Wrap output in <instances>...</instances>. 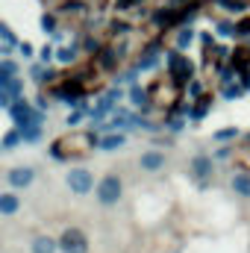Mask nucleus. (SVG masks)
I'll return each mask as SVG.
<instances>
[{"label": "nucleus", "instance_id": "nucleus-29", "mask_svg": "<svg viewBox=\"0 0 250 253\" xmlns=\"http://www.w3.org/2000/svg\"><path fill=\"white\" fill-rule=\"evenodd\" d=\"M150 65H156V53H147V59H141L138 68H150Z\"/></svg>", "mask_w": 250, "mask_h": 253}, {"label": "nucleus", "instance_id": "nucleus-12", "mask_svg": "<svg viewBox=\"0 0 250 253\" xmlns=\"http://www.w3.org/2000/svg\"><path fill=\"white\" fill-rule=\"evenodd\" d=\"M233 189L242 197H250V174H236L233 177Z\"/></svg>", "mask_w": 250, "mask_h": 253}, {"label": "nucleus", "instance_id": "nucleus-22", "mask_svg": "<svg viewBox=\"0 0 250 253\" xmlns=\"http://www.w3.org/2000/svg\"><path fill=\"white\" fill-rule=\"evenodd\" d=\"M42 27L53 36V33H56V18H53V15H44V18H42Z\"/></svg>", "mask_w": 250, "mask_h": 253}, {"label": "nucleus", "instance_id": "nucleus-23", "mask_svg": "<svg viewBox=\"0 0 250 253\" xmlns=\"http://www.w3.org/2000/svg\"><path fill=\"white\" fill-rule=\"evenodd\" d=\"M0 39H3V42H9V44H15V33H12L3 21H0Z\"/></svg>", "mask_w": 250, "mask_h": 253}, {"label": "nucleus", "instance_id": "nucleus-15", "mask_svg": "<svg viewBox=\"0 0 250 253\" xmlns=\"http://www.w3.org/2000/svg\"><path fill=\"white\" fill-rule=\"evenodd\" d=\"M206 112H209V100L203 97V100H200V103L191 109V118H194V121H200V118H206Z\"/></svg>", "mask_w": 250, "mask_h": 253}, {"label": "nucleus", "instance_id": "nucleus-26", "mask_svg": "<svg viewBox=\"0 0 250 253\" xmlns=\"http://www.w3.org/2000/svg\"><path fill=\"white\" fill-rule=\"evenodd\" d=\"M177 44H180V47H188V44H191V30H183V33H180V42H177Z\"/></svg>", "mask_w": 250, "mask_h": 253}, {"label": "nucleus", "instance_id": "nucleus-19", "mask_svg": "<svg viewBox=\"0 0 250 253\" xmlns=\"http://www.w3.org/2000/svg\"><path fill=\"white\" fill-rule=\"evenodd\" d=\"M97 62L103 65V68H112V65H115V53H112V50H100V59H97Z\"/></svg>", "mask_w": 250, "mask_h": 253}, {"label": "nucleus", "instance_id": "nucleus-6", "mask_svg": "<svg viewBox=\"0 0 250 253\" xmlns=\"http://www.w3.org/2000/svg\"><path fill=\"white\" fill-rule=\"evenodd\" d=\"M168 65H171V74H174V83L177 85H183L186 80H191V62H188L186 56H180V53H171L168 56Z\"/></svg>", "mask_w": 250, "mask_h": 253}, {"label": "nucleus", "instance_id": "nucleus-13", "mask_svg": "<svg viewBox=\"0 0 250 253\" xmlns=\"http://www.w3.org/2000/svg\"><path fill=\"white\" fill-rule=\"evenodd\" d=\"M124 144V135H115V132H106L100 138V150H118Z\"/></svg>", "mask_w": 250, "mask_h": 253}, {"label": "nucleus", "instance_id": "nucleus-14", "mask_svg": "<svg viewBox=\"0 0 250 253\" xmlns=\"http://www.w3.org/2000/svg\"><path fill=\"white\" fill-rule=\"evenodd\" d=\"M53 251H56V242L47 239V236H39V239L33 242V253H53Z\"/></svg>", "mask_w": 250, "mask_h": 253}, {"label": "nucleus", "instance_id": "nucleus-21", "mask_svg": "<svg viewBox=\"0 0 250 253\" xmlns=\"http://www.w3.org/2000/svg\"><path fill=\"white\" fill-rule=\"evenodd\" d=\"M21 141V129H15V132H6V138H3V147H15Z\"/></svg>", "mask_w": 250, "mask_h": 253}, {"label": "nucleus", "instance_id": "nucleus-32", "mask_svg": "<svg viewBox=\"0 0 250 253\" xmlns=\"http://www.w3.org/2000/svg\"><path fill=\"white\" fill-rule=\"evenodd\" d=\"M42 59H44V62H50V59H53V50H50V47H44V50H42Z\"/></svg>", "mask_w": 250, "mask_h": 253}, {"label": "nucleus", "instance_id": "nucleus-24", "mask_svg": "<svg viewBox=\"0 0 250 253\" xmlns=\"http://www.w3.org/2000/svg\"><path fill=\"white\" fill-rule=\"evenodd\" d=\"M56 56H59V62H74V56H77V53H74L71 47H65V50H59Z\"/></svg>", "mask_w": 250, "mask_h": 253}, {"label": "nucleus", "instance_id": "nucleus-3", "mask_svg": "<svg viewBox=\"0 0 250 253\" xmlns=\"http://www.w3.org/2000/svg\"><path fill=\"white\" fill-rule=\"evenodd\" d=\"M97 200H100L103 206H112V203L121 200V180H118L115 174H106V177L100 180V186H97Z\"/></svg>", "mask_w": 250, "mask_h": 253}, {"label": "nucleus", "instance_id": "nucleus-28", "mask_svg": "<svg viewBox=\"0 0 250 253\" xmlns=\"http://www.w3.org/2000/svg\"><path fill=\"white\" fill-rule=\"evenodd\" d=\"M239 94H242V88H233V85H227V88H224V97H230V100H233V97H239Z\"/></svg>", "mask_w": 250, "mask_h": 253}, {"label": "nucleus", "instance_id": "nucleus-5", "mask_svg": "<svg viewBox=\"0 0 250 253\" xmlns=\"http://www.w3.org/2000/svg\"><path fill=\"white\" fill-rule=\"evenodd\" d=\"M68 186L74 194H85V191L94 189V177L85 171V168H74L71 174H68Z\"/></svg>", "mask_w": 250, "mask_h": 253}, {"label": "nucleus", "instance_id": "nucleus-1", "mask_svg": "<svg viewBox=\"0 0 250 253\" xmlns=\"http://www.w3.org/2000/svg\"><path fill=\"white\" fill-rule=\"evenodd\" d=\"M91 147H94V135H91V132H71V135L53 141L50 156H53V159H68V156L85 153V150H91Z\"/></svg>", "mask_w": 250, "mask_h": 253}, {"label": "nucleus", "instance_id": "nucleus-8", "mask_svg": "<svg viewBox=\"0 0 250 253\" xmlns=\"http://www.w3.org/2000/svg\"><path fill=\"white\" fill-rule=\"evenodd\" d=\"M162 165H165V153H159V150H147L141 156V168L144 171H159Z\"/></svg>", "mask_w": 250, "mask_h": 253}, {"label": "nucleus", "instance_id": "nucleus-7", "mask_svg": "<svg viewBox=\"0 0 250 253\" xmlns=\"http://www.w3.org/2000/svg\"><path fill=\"white\" fill-rule=\"evenodd\" d=\"M6 180H9L12 189H27V186L36 180V171L27 168V165H18V168H12V171L6 174Z\"/></svg>", "mask_w": 250, "mask_h": 253}, {"label": "nucleus", "instance_id": "nucleus-30", "mask_svg": "<svg viewBox=\"0 0 250 253\" xmlns=\"http://www.w3.org/2000/svg\"><path fill=\"white\" fill-rule=\"evenodd\" d=\"M168 129H174V132H180V129H183V121H180V118H171V121H168Z\"/></svg>", "mask_w": 250, "mask_h": 253}, {"label": "nucleus", "instance_id": "nucleus-27", "mask_svg": "<svg viewBox=\"0 0 250 253\" xmlns=\"http://www.w3.org/2000/svg\"><path fill=\"white\" fill-rule=\"evenodd\" d=\"M221 83H224V85L233 83V68H224V71H221Z\"/></svg>", "mask_w": 250, "mask_h": 253}, {"label": "nucleus", "instance_id": "nucleus-2", "mask_svg": "<svg viewBox=\"0 0 250 253\" xmlns=\"http://www.w3.org/2000/svg\"><path fill=\"white\" fill-rule=\"evenodd\" d=\"M59 251L62 253H85L88 251V239H85V233L77 230V227H68L62 236H59Z\"/></svg>", "mask_w": 250, "mask_h": 253}, {"label": "nucleus", "instance_id": "nucleus-34", "mask_svg": "<svg viewBox=\"0 0 250 253\" xmlns=\"http://www.w3.org/2000/svg\"><path fill=\"white\" fill-rule=\"evenodd\" d=\"M248 141H250V135H248Z\"/></svg>", "mask_w": 250, "mask_h": 253}, {"label": "nucleus", "instance_id": "nucleus-17", "mask_svg": "<svg viewBox=\"0 0 250 253\" xmlns=\"http://www.w3.org/2000/svg\"><path fill=\"white\" fill-rule=\"evenodd\" d=\"M15 74H18V65H15V62H3V65H0V77H6V80H12Z\"/></svg>", "mask_w": 250, "mask_h": 253}, {"label": "nucleus", "instance_id": "nucleus-20", "mask_svg": "<svg viewBox=\"0 0 250 253\" xmlns=\"http://www.w3.org/2000/svg\"><path fill=\"white\" fill-rule=\"evenodd\" d=\"M236 135H239V129H236V126H230V129H218V132H215V138H218V141H227V138H236Z\"/></svg>", "mask_w": 250, "mask_h": 253}, {"label": "nucleus", "instance_id": "nucleus-31", "mask_svg": "<svg viewBox=\"0 0 250 253\" xmlns=\"http://www.w3.org/2000/svg\"><path fill=\"white\" fill-rule=\"evenodd\" d=\"M12 103V97H9V91L6 88H0V106H9Z\"/></svg>", "mask_w": 250, "mask_h": 253}, {"label": "nucleus", "instance_id": "nucleus-4", "mask_svg": "<svg viewBox=\"0 0 250 253\" xmlns=\"http://www.w3.org/2000/svg\"><path fill=\"white\" fill-rule=\"evenodd\" d=\"M9 112H12L15 126H24V124H30V121H42V115H36V109H33L27 100H21V97H15V100H12Z\"/></svg>", "mask_w": 250, "mask_h": 253}, {"label": "nucleus", "instance_id": "nucleus-25", "mask_svg": "<svg viewBox=\"0 0 250 253\" xmlns=\"http://www.w3.org/2000/svg\"><path fill=\"white\" fill-rule=\"evenodd\" d=\"M218 36H236V27L233 24H218Z\"/></svg>", "mask_w": 250, "mask_h": 253}, {"label": "nucleus", "instance_id": "nucleus-10", "mask_svg": "<svg viewBox=\"0 0 250 253\" xmlns=\"http://www.w3.org/2000/svg\"><path fill=\"white\" fill-rule=\"evenodd\" d=\"M18 206H21L18 194H12V191L0 194V212H3V215H15V212H18Z\"/></svg>", "mask_w": 250, "mask_h": 253}, {"label": "nucleus", "instance_id": "nucleus-18", "mask_svg": "<svg viewBox=\"0 0 250 253\" xmlns=\"http://www.w3.org/2000/svg\"><path fill=\"white\" fill-rule=\"evenodd\" d=\"M129 97H132V103H135V106H144V100H147V97H144V91H141L138 85H132V88H129Z\"/></svg>", "mask_w": 250, "mask_h": 253}, {"label": "nucleus", "instance_id": "nucleus-9", "mask_svg": "<svg viewBox=\"0 0 250 253\" xmlns=\"http://www.w3.org/2000/svg\"><path fill=\"white\" fill-rule=\"evenodd\" d=\"M191 174L200 177V180L209 177V174H212V159H209V156H194V159H191Z\"/></svg>", "mask_w": 250, "mask_h": 253}, {"label": "nucleus", "instance_id": "nucleus-11", "mask_svg": "<svg viewBox=\"0 0 250 253\" xmlns=\"http://www.w3.org/2000/svg\"><path fill=\"white\" fill-rule=\"evenodd\" d=\"M42 121H30V124H24V126H18V129H21V138H24V141H39V138H42Z\"/></svg>", "mask_w": 250, "mask_h": 253}, {"label": "nucleus", "instance_id": "nucleus-33", "mask_svg": "<svg viewBox=\"0 0 250 253\" xmlns=\"http://www.w3.org/2000/svg\"><path fill=\"white\" fill-rule=\"evenodd\" d=\"M132 3H138V0H118V6H121V9H126V6H132Z\"/></svg>", "mask_w": 250, "mask_h": 253}, {"label": "nucleus", "instance_id": "nucleus-16", "mask_svg": "<svg viewBox=\"0 0 250 253\" xmlns=\"http://www.w3.org/2000/svg\"><path fill=\"white\" fill-rule=\"evenodd\" d=\"M3 88L9 91V97H21V88H24V85H21V80H15V77H12V80L3 85Z\"/></svg>", "mask_w": 250, "mask_h": 253}]
</instances>
